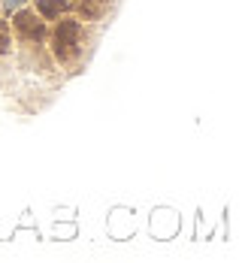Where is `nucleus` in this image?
<instances>
[{
	"label": "nucleus",
	"instance_id": "2",
	"mask_svg": "<svg viewBox=\"0 0 245 263\" xmlns=\"http://www.w3.org/2000/svg\"><path fill=\"white\" fill-rule=\"evenodd\" d=\"M15 27L25 33V36H30V40H40L46 30H43V25L36 22V15H30V12H18L15 15Z\"/></svg>",
	"mask_w": 245,
	"mask_h": 263
},
{
	"label": "nucleus",
	"instance_id": "4",
	"mask_svg": "<svg viewBox=\"0 0 245 263\" xmlns=\"http://www.w3.org/2000/svg\"><path fill=\"white\" fill-rule=\"evenodd\" d=\"M103 3H106V0H91V3L82 0V15H85V18H97L100 9H103Z\"/></svg>",
	"mask_w": 245,
	"mask_h": 263
},
{
	"label": "nucleus",
	"instance_id": "5",
	"mask_svg": "<svg viewBox=\"0 0 245 263\" xmlns=\"http://www.w3.org/2000/svg\"><path fill=\"white\" fill-rule=\"evenodd\" d=\"M3 3H6V9H15V6H22L25 0H3Z\"/></svg>",
	"mask_w": 245,
	"mask_h": 263
},
{
	"label": "nucleus",
	"instance_id": "1",
	"mask_svg": "<svg viewBox=\"0 0 245 263\" xmlns=\"http://www.w3.org/2000/svg\"><path fill=\"white\" fill-rule=\"evenodd\" d=\"M76 52H79V22H61L58 33H54V54L61 61H67Z\"/></svg>",
	"mask_w": 245,
	"mask_h": 263
},
{
	"label": "nucleus",
	"instance_id": "3",
	"mask_svg": "<svg viewBox=\"0 0 245 263\" xmlns=\"http://www.w3.org/2000/svg\"><path fill=\"white\" fill-rule=\"evenodd\" d=\"M64 6H67L64 0H36V9H40V12H43L46 18H58Z\"/></svg>",
	"mask_w": 245,
	"mask_h": 263
}]
</instances>
